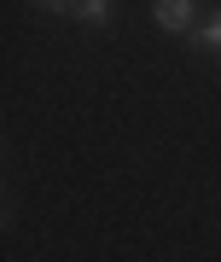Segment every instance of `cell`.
<instances>
[{
    "instance_id": "obj_1",
    "label": "cell",
    "mask_w": 221,
    "mask_h": 262,
    "mask_svg": "<svg viewBox=\"0 0 221 262\" xmlns=\"http://www.w3.org/2000/svg\"><path fill=\"white\" fill-rule=\"evenodd\" d=\"M151 24L163 29V35H192L204 18H198L192 0H151Z\"/></svg>"
},
{
    "instance_id": "obj_4",
    "label": "cell",
    "mask_w": 221,
    "mask_h": 262,
    "mask_svg": "<svg viewBox=\"0 0 221 262\" xmlns=\"http://www.w3.org/2000/svg\"><path fill=\"white\" fill-rule=\"evenodd\" d=\"M35 6H41V12H58V18H70V12H76V0H35Z\"/></svg>"
},
{
    "instance_id": "obj_2",
    "label": "cell",
    "mask_w": 221,
    "mask_h": 262,
    "mask_svg": "<svg viewBox=\"0 0 221 262\" xmlns=\"http://www.w3.org/2000/svg\"><path fill=\"white\" fill-rule=\"evenodd\" d=\"M192 47H198V53H215V58H221V12H210V18H204V24L192 29Z\"/></svg>"
},
{
    "instance_id": "obj_3",
    "label": "cell",
    "mask_w": 221,
    "mask_h": 262,
    "mask_svg": "<svg viewBox=\"0 0 221 262\" xmlns=\"http://www.w3.org/2000/svg\"><path fill=\"white\" fill-rule=\"evenodd\" d=\"M70 18H76V24H87V29H105V24H110V0H76Z\"/></svg>"
}]
</instances>
